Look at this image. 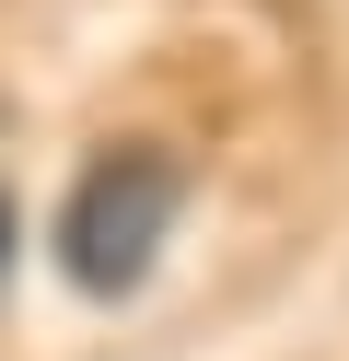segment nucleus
Wrapping results in <instances>:
<instances>
[{"mask_svg": "<svg viewBox=\"0 0 349 361\" xmlns=\"http://www.w3.org/2000/svg\"><path fill=\"white\" fill-rule=\"evenodd\" d=\"M0 268H12V198H0Z\"/></svg>", "mask_w": 349, "mask_h": 361, "instance_id": "nucleus-2", "label": "nucleus"}, {"mask_svg": "<svg viewBox=\"0 0 349 361\" xmlns=\"http://www.w3.org/2000/svg\"><path fill=\"white\" fill-rule=\"evenodd\" d=\"M163 233H175V164L163 152H93L82 187H70V210H59V268L93 303H128L152 280Z\"/></svg>", "mask_w": 349, "mask_h": 361, "instance_id": "nucleus-1", "label": "nucleus"}]
</instances>
